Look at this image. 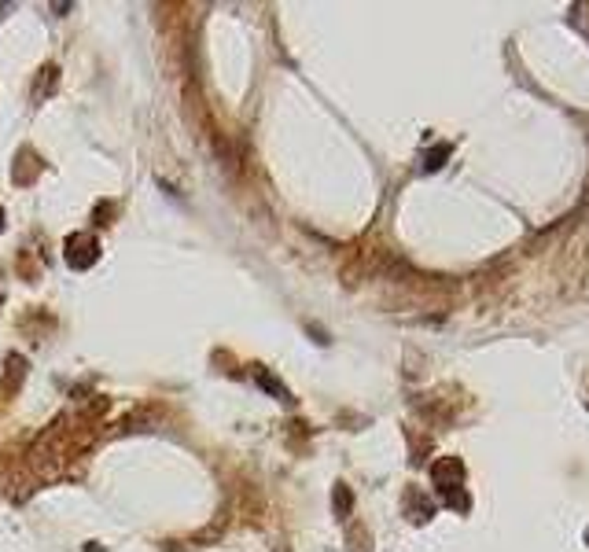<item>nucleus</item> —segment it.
Instances as JSON below:
<instances>
[{"label": "nucleus", "instance_id": "nucleus-1", "mask_svg": "<svg viewBox=\"0 0 589 552\" xmlns=\"http://www.w3.org/2000/svg\"><path fill=\"white\" fill-rule=\"evenodd\" d=\"M431 479H435V486H438V494H442V501H446L450 508H457V512H468V494L461 490V482H464V464L457 460V457H442L435 468H431Z\"/></svg>", "mask_w": 589, "mask_h": 552}, {"label": "nucleus", "instance_id": "nucleus-2", "mask_svg": "<svg viewBox=\"0 0 589 552\" xmlns=\"http://www.w3.org/2000/svg\"><path fill=\"white\" fill-rule=\"evenodd\" d=\"M96 258H100V243H96V236L81 232V236L67 239V262H70V269H89Z\"/></svg>", "mask_w": 589, "mask_h": 552}, {"label": "nucleus", "instance_id": "nucleus-3", "mask_svg": "<svg viewBox=\"0 0 589 552\" xmlns=\"http://www.w3.org/2000/svg\"><path fill=\"white\" fill-rule=\"evenodd\" d=\"M446 158H450V144H438L435 151L423 155V170H442V166H446Z\"/></svg>", "mask_w": 589, "mask_h": 552}, {"label": "nucleus", "instance_id": "nucleus-4", "mask_svg": "<svg viewBox=\"0 0 589 552\" xmlns=\"http://www.w3.org/2000/svg\"><path fill=\"white\" fill-rule=\"evenodd\" d=\"M254 380H258L261 387H266V391H269V394H276V398H287V387H284V383H276V380L269 376V372H266V368H254Z\"/></svg>", "mask_w": 589, "mask_h": 552}, {"label": "nucleus", "instance_id": "nucleus-5", "mask_svg": "<svg viewBox=\"0 0 589 552\" xmlns=\"http://www.w3.org/2000/svg\"><path fill=\"white\" fill-rule=\"evenodd\" d=\"M350 505H354V497H350V486H335V515L339 519H347L350 515Z\"/></svg>", "mask_w": 589, "mask_h": 552}]
</instances>
